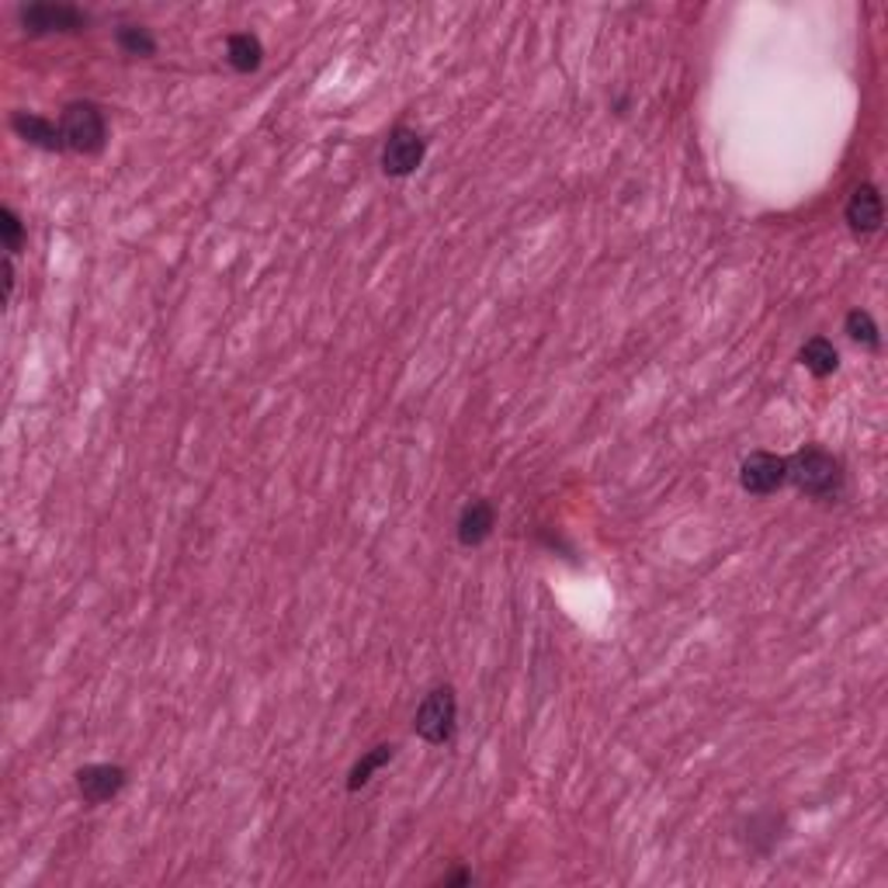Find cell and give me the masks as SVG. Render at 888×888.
<instances>
[{
    "label": "cell",
    "mask_w": 888,
    "mask_h": 888,
    "mask_svg": "<svg viewBox=\"0 0 888 888\" xmlns=\"http://www.w3.org/2000/svg\"><path fill=\"white\" fill-rule=\"evenodd\" d=\"M424 153H427L424 136L410 126H396L386 139V147H382V171L389 178H410L424 163Z\"/></svg>",
    "instance_id": "5"
},
{
    "label": "cell",
    "mask_w": 888,
    "mask_h": 888,
    "mask_svg": "<svg viewBox=\"0 0 888 888\" xmlns=\"http://www.w3.org/2000/svg\"><path fill=\"white\" fill-rule=\"evenodd\" d=\"M393 757H396V747H393V742H382V747H372L362 760H357V763L351 767V774H347V791H362V788L372 781V774L382 771V767H386Z\"/></svg>",
    "instance_id": "13"
},
{
    "label": "cell",
    "mask_w": 888,
    "mask_h": 888,
    "mask_svg": "<svg viewBox=\"0 0 888 888\" xmlns=\"http://www.w3.org/2000/svg\"><path fill=\"white\" fill-rule=\"evenodd\" d=\"M0 233H4V250L8 257H14L21 247H25V223L18 220V212L11 205L0 208Z\"/></svg>",
    "instance_id": "16"
},
{
    "label": "cell",
    "mask_w": 888,
    "mask_h": 888,
    "mask_svg": "<svg viewBox=\"0 0 888 888\" xmlns=\"http://www.w3.org/2000/svg\"><path fill=\"white\" fill-rule=\"evenodd\" d=\"M60 129L66 139V150L74 153H101L108 142V122L105 111L94 101H74L63 108Z\"/></svg>",
    "instance_id": "2"
},
{
    "label": "cell",
    "mask_w": 888,
    "mask_h": 888,
    "mask_svg": "<svg viewBox=\"0 0 888 888\" xmlns=\"http://www.w3.org/2000/svg\"><path fill=\"white\" fill-rule=\"evenodd\" d=\"M18 21L29 35H53V32H84L90 18L74 4H29L18 11Z\"/></svg>",
    "instance_id": "4"
},
{
    "label": "cell",
    "mask_w": 888,
    "mask_h": 888,
    "mask_svg": "<svg viewBox=\"0 0 888 888\" xmlns=\"http://www.w3.org/2000/svg\"><path fill=\"white\" fill-rule=\"evenodd\" d=\"M126 767L118 763H87L77 771V791L87 805H105L126 788Z\"/></svg>",
    "instance_id": "7"
},
{
    "label": "cell",
    "mask_w": 888,
    "mask_h": 888,
    "mask_svg": "<svg viewBox=\"0 0 888 888\" xmlns=\"http://www.w3.org/2000/svg\"><path fill=\"white\" fill-rule=\"evenodd\" d=\"M802 365L815 375V378H826V375H833L836 368H839V354H836V347H833V341H826V338H812V341H805V347H802Z\"/></svg>",
    "instance_id": "12"
},
{
    "label": "cell",
    "mask_w": 888,
    "mask_h": 888,
    "mask_svg": "<svg viewBox=\"0 0 888 888\" xmlns=\"http://www.w3.org/2000/svg\"><path fill=\"white\" fill-rule=\"evenodd\" d=\"M115 42H118V50L129 53V56H153L157 53V42H153L150 29H142V25H122L115 32Z\"/></svg>",
    "instance_id": "15"
},
{
    "label": "cell",
    "mask_w": 888,
    "mask_h": 888,
    "mask_svg": "<svg viewBox=\"0 0 888 888\" xmlns=\"http://www.w3.org/2000/svg\"><path fill=\"white\" fill-rule=\"evenodd\" d=\"M469 881H472L469 871H459V875H448V878H445V885H469Z\"/></svg>",
    "instance_id": "17"
},
{
    "label": "cell",
    "mask_w": 888,
    "mask_h": 888,
    "mask_svg": "<svg viewBox=\"0 0 888 888\" xmlns=\"http://www.w3.org/2000/svg\"><path fill=\"white\" fill-rule=\"evenodd\" d=\"M493 524H496L493 503L490 500H472V503H466V507H462L454 532H459V542L466 548H475V545H483L493 535Z\"/></svg>",
    "instance_id": "10"
},
{
    "label": "cell",
    "mask_w": 888,
    "mask_h": 888,
    "mask_svg": "<svg viewBox=\"0 0 888 888\" xmlns=\"http://www.w3.org/2000/svg\"><path fill=\"white\" fill-rule=\"evenodd\" d=\"M454 723H459V698H454L451 687H435L420 702L414 729L430 747H445L454 736Z\"/></svg>",
    "instance_id": "3"
},
{
    "label": "cell",
    "mask_w": 888,
    "mask_h": 888,
    "mask_svg": "<svg viewBox=\"0 0 888 888\" xmlns=\"http://www.w3.org/2000/svg\"><path fill=\"white\" fill-rule=\"evenodd\" d=\"M844 220L847 226L857 233V236H871L881 229V220H885V208H881V195L875 184H857L847 199V208H844Z\"/></svg>",
    "instance_id": "8"
},
{
    "label": "cell",
    "mask_w": 888,
    "mask_h": 888,
    "mask_svg": "<svg viewBox=\"0 0 888 888\" xmlns=\"http://www.w3.org/2000/svg\"><path fill=\"white\" fill-rule=\"evenodd\" d=\"M788 479L805 496L830 500V496H839V490H844V466H839V459L830 454L826 448L809 445L788 459Z\"/></svg>",
    "instance_id": "1"
},
{
    "label": "cell",
    "mask_w": 888,
    "mask_h": 888,
    "mask_svg": "<svg viewBox=\"0 0 888 888\" xmlns=\"http://www.w3.org/2000/svg\"><path fill=\"white\" fill-rule=\"evenodd\" d=\"M11 129L29 142V147H39L45 153H60L66 150V139H63V129L50 118H42L35 111H14L11 115Z\"/></svg>",
    "instance_id": "9"
},
{
    "label": "cell",
    "mask_w": 888,
    "mask_h": 888,
    "mask_svg": "<svg viewBox=\"0 0 888 888\" xmlns=\"http://www.w3.org/2000/svg\"><path fill=\"white\" fill-rule=\"evenodd\" d=\"M226 60H229V66L236 69V74H254V69L260 66V60H264V45L250 32H233L226 39Z\"/></svg>",
    "instance_id": "11"
},
{
    "label": "cell",
    "mask_w": 888,
    "mask_h": 888,
    "mask_svg": "<svg viewBox=\"0 0 888 888\" xmlns=\"http://www.w3.org/2000/svg\"><path fill=\"white\" fill-rule=\"evenodd\" d=\"M847 338L860 347H868V351H878L881 347V338H878V323L875 317L868 313V309H850L847 313Z\"/></svg>",
    "instance_id": "14"
},
{
    "label": "cell",
    "mask_w": 888,
    "mask_h": 888,
    "mask_svg": "<svg viewBox=\"0 0 888 888\" xmlns=\"http://www.w3.org/2000/svg\"><path fill=\"white\" fill-rule=\"evenodd\" d=\"M788 483V459L771 451H753L739 466V486L753 496H771Z\"/></svg>",
    "instance_id": "6"
}]
</instances>
